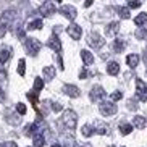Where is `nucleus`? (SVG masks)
Masks as SVG:
<instances>
[{
    "label": "nucleus",
    "instance_id": "nucleus-38",
    "mask_svg": "<svg viewBox=\"0 0 147 147\" xmlns=\"http://www.w3.org/2000/svg\"><path fill=\"white\" fill-rule=\"evenodd\" d=\"M87 78V71L86 69H81V73H79V79H86Z\"/></svg>",
    "mask_w": 147,
    "mask_h": 147
},
{
    "label": "nucleus",
    "instance_id": "nucleus-28",
    "mask_svg": "<svg viewBox=\"0 0 147 147\" xmlns=\"http://www.w3.org/2000/svg\"><path fill=\"white\" fill-rule=\"evenodd\" d=\"M42 87H44V81L40 78H36L34 79V92L39 94V91H42Z\"/></svg>",
    "mask_w": 147,
    "mask_h": 147
},
{
    "label": "nucleus",
    "instance_id": "nucleus-15",
    "mask_svg": "<svg viewBox=\"0 0 147 147\" xmlns=\"http://www.w3.org/2000/svg\"><path fill=\"white\" fill-rule=\"evenodd\" d=\"M81 58H82V61H84L86 66H89V65L94 63V55H92L89 50H81Z\"/></svg>",
    "mask_w": 147,
    "mask_h": 147
},
{
    "label": "nucleus",
    "instance_id": "nucleus-3",
    "mask_svg": "<svg viewBox=\"0 0 147 147\" xmlns=\"http://www.w3.org/2000/svg\"><path fill=\"white\" fill-rule=\"evenodd\" d=\"M24 47H26V52L29 53V55H37V52H39L40 47H42V44H40L37 39L32 37V39H26Z\"/></svg>",
    "mask_w": 147,
    "mask_h": 147
},
{
    "label": "nucleus",
    "instance_id": "nucleus-36",
    "mask_svg": "<svg viewBox=\"0 0 147 147\" xmlns=\"http://www.w3.org/2000/svg\"><path fill=\"white\" fill-rule=\"evenodd\" d=\"M0 147H18V146H16V142L10 141V142H2V144H0Z\"/></svg>",
    "mask_w": 147,
    "mask_h": 147
},
{
    "label": "nucleus",
    "instance_id": "nucleus-11",
    "mask_svg": "<svg viewBox=\"0 0 147 147\" xmlns=\"http://www.w3.org/2000/svg\"><path fill=\"white\" fill-rule=\"evenodd\" d=\"M63 91H65L66 95L73 97V99H76V97H79V95H81L79 89L76 86H73V84H65V86H63Z\"/></svg>",
    "mask_w": 147,
    "mask_h": 147
},
{
    "label": "nucleus",
    "instance_id": "nucleus-9",
    "mask_svg": "<svg viewBox=\"0 0 147 147\" xmlns=\"http://www.w3.org/2000/svg\"><path fill=\"white\" fill-rule=\"evenodd\" d=\"M40 15L42 16H50V15H53L57 11V5L53 3V2H45V3L40 7Z\"/></svg>",
    "mask_w": 147,
    "mask_h": 147
},
{
    "label": "nucleus",
    "instance_id": "nucleus-19",
    "mask_svg": "<svg viewBox=\"0 0 147 147\" xmlns=\"http://www.w3.org/2000/svg\"><path fill=\"white\" fill-rule=\"evenodd\" d=\"M44 76H45L47 81L53 79L55 78V68H53V66H45V68H44Z\"/></svg>",
    "mask_w": 147,
    "mask_h": 147
},
{
    "label": "nucleus",
    "instance_id": "nucleus-26",
    "mask_svg": "<svg viewBox=\"0 0 147 147\" xmlns=\"http://www.w3.org/2000/svg\"><path fill=\"white\" fill-rule=\"evenodd\" d=\"M42 28V21L40 20H34V21H29V24H28V29L32 31V29H40Z\"/></svg>",
    "mask_w": 147,
    "mask_h": 147
},
{
    "label": "nucleus",
    "instance_id": "nucleus-8",
    "mask_svg": "<svg viewBox=\"0 0 147 147\" xmlns=\"http://www.w3.org/2000/svg\"><path fill=\"white\" fill-rule=\"evenodd\" d=\"M105 95H107V94H105V91L102 89V87H100V86H94V87L91 89V94H89V97H91L92 102H100V100L104 99Z\"/></svg>",
    "mask_w": 147,
    "mask_h": 147
},
{
    "label": "nucleus",
    "instance_id": "nucleus-24",
    "mask_svg": "<svg viewBox=\"0 0 147 147\" xmlns=\"http://www.w3.org/2000/svg\"><path fill=\"white\" fill-rule=\"evenodd\" d=\"M131 131H133V125H128V123H121L120 125V133L123 134V136L129 134Z\"/></svg>",
    "mask_w": 147,
    "mask_h": 147
},
{
    "label": "nucleus",
    "instance_id": "nucleus-7",
    "mask_svg": "<svg viewBox=\"0 0 147 147\" xmlns=\"http://www.w3.org/2000/svg\"><path fill=\"white\" fill-rule=\"evenodd\" d=\"M60 13L63 15L65 18H68L69 21L76 20V16H78V13H76V8H74V7H71V5H63V7L60 8Z\"/></svg>",
    "mask_w": 147,
    "mask_h": 147
},
{
    "label": "nucleus",
    "instance_id": "nucleus-29",
    "mask_svg": "<svg viewBox=\"0 0 147 147\" xmlns=\"http://www.w3.org/2000/svg\"><path fill=\"white\" fill-rule=\"evenodd\" d=\"M28 99L31 100V102H32V105H34L36 108H37V94H36V92H28Z\"/></svg>",
    "mask_w": 147,
    "mask_h": 147
},
{
    "label": "nucleus",
    "instance_id": "nucleus-5",
    "mask_svg": "<svg viewBox=\"0 0 147 147\" xmlns=\"http://www.w3.org/2000/svg\"><path fill=\"white\" fill-rule=\"evenodd\" d=\"M99 110H100V113H102L104 117H112V115L117 113L118 108H117V105L112 104V102H104V104H100Z\"/></svg>",
    "mask_w": 147,
    "mask_h": 147
},
{
    "label": "nucleus",
    "instance_id": "nucleus-12",
    "mask_svg": "<svg viewBox=\"0 0 147 147\" xmlns=\"http://www.w3.org/2000/svg\"><path fill=\"white\" fill-rule=\"evenodd\" d=\"M47 47L53 49L55 52H60V50H61V42H60V39H58V37H57L55 34H53L52 37H50V39L47 40Z\"/></svg>",
    "mask_w": 147,
    "mask_h": 147
},
{
    "label": "nucleus",
    "instance_id": "nucleus-35",
    "mask_svg": "<svg viewBox=\"0 0 147 147\" xmlns=\"http://www.w3.org/2000/svg\"><path fill=\"white\" fill-rule=\"evenodd\" d=\"M52 110L55 113H58V112H61V110H63V105L58 104V102H55V104H52Z\"/></svg>",
    "mask_w": 147,
    "mask_h": 147
},
{
    "label": "nucleus",
    "instance_id": "nucleus-14",
    "mask_svg": "<svg viewBox=\"0 0 147 147\" xmlns=\"http://www.w3.org/2000/svg\"><path fill=\"white\" fill-rule=\"evenodd\" d=\"M118 31H120V23L113 21V23H110V24L105 28V34H107V36H115Z\"/></svg>",
    "mask_w": 147,
    "mask_h": 147
},
{
    "label": "nucleus",
    "instance_id": "nucleus-40",
    "mask_svg": "<svg viewBox=\"0 0 147 147\" xmlns=\"http://www.w3.org/2000/svg\"><path fill=\"white\" fill-rule=\"evenodd\" d=\"M16 34H18V37H24V31H23V29H18Z\"/></svg>",
    "mask_w": 147,
    "mask_h": 147
},
{
    "label": "nucleus",
    "instance_id": "nucleus-4",
    "mask_svg": "<svg viewBox=\"0 0 147 147\" xmlns=\"http://www.w3.org/2000/svg\"><path fill=\"white\" fill-rule=\"evenodd\" d=\"M136 94L141 102H147V84L142 79H136Z\"/></svg>",
    "mask_w": 147,
    "mask_h": 147
},
{
    "label": "nucleus",
    "instance_id": "nucleus-42",
    "mask_svg": "<svg viewBox=\"0 0 147 147\" xmlns=\"http://www.w3.org/2000/svg\"><path fill=\"white\" fill-rule=\"evenodd\" d=\"M144 61L147 63V47H146V50H144Z\"/></svg>",
    "mask_w": 147,
    "mask_h": 147
},
{
    "label": "nucleus",
    "instance_id": "nucleus-44",
    "mask_svg": "<svg viewBox=\"0 0 147 147\" xmlns=\"http://www.w3.org/2000/svg\"><path fill=\"white\" fill-rule=\"evenodd\" d=\"M113 147H115V146H113Z\"/></svg>",
    "mask_w": 147,
    "mask_h": 147
},
{
    "label": "nucleus",
    "instance_id": "nucleus-21",
    "mask_svg": "<svg viewBox=\"0 0 147 147\" xmlns=\"http://www.w3.org/2000/svg\"><path fill=\"white\" fill-rule=\"evenodd\" d=\"M144 23H147V13H141V15H138V16L134 18V24H136V26L142 28Z\"/></svg>",
    "mask_w": 147,
    "mask_h": 147
},
{
    "label": "nucleus",
    "instance_id": "nucleus-22",
    "mask_svg": "<svg viewBox=\"0 0 147 147\" xmlns=\"http://www.w3.org/2000/svg\"><path fill=\"white\" fill-rule=\"evenodd\" d=\"M125 45H126V44H125V40H123V39H117L115 42H113V50L120 53V52H123Z\"/></svg>",
    "mask_w": 147,
    "mask_h": 147
},
{
    "label": "nucleus",
    "instance_id": "nucleus-1",
    "mask_svg": "<svg viewBox=\"0 0 147 147\" xmlns=\"http://www.w3.org/2000/svg\"><path fill=\"white\" fill-rule=\"evenodd\" d=\"M15 18H16V11L15 10H7L2 16H0V37H3L7 29L10 28L11 21H13Z\"/></svg>",
    "mask_w": 147,
    "mask_h": 147
},
{
    "label": "nucleus",
    "instance_id": "nucleus-27",
    "mask_svg": "<svg viewBox=\"0 0 147 147\" xmlns=\"http://www.w3.org/2000/svg\"><path fill=\"white\" fill-rule=\"evenodd\" d=\"M18 73H20V76H24V73H26V61H24V58H21L18 61Z\"/></svg>",
    "mask_w": 147,
    "mask_h": 147
},
{
    "label": "nucleus",
    "instance_id": "nucleus-23",
    "mask_svg": "<svg viewBox=\"0 0 147 147\" xmlns=\"http://www.w3.org/2000/svg\"><path fill=\"white\" fill-rule=\"evenodd\" d=\"M117 11H118V15H120L123 20H128V18L131 16V15H129V8H126V7H118Z\"/></svg>",
    "mask_w": 147,
    "mask_h": 147
},
{
    "label": "nucleus",
    "instance_id": "nucleus-16",
    "mask_svg": "<svg viewBox=\"0 0 147 147\" xmlns=\"http://www.w3.org/2000/svg\"><path fill=\"white\" fill-rule=\"evenodd\" d=\"M146 125H147V121H146V118L144 117H134L133 118V126L136 128V129H144L146 128Z\"/></svg>",
    "mask_w": 147,
    "mask_h": 147
},
{
    "label": "nucleus",
    "instance_id": "nucleus-34",
    "mask_svg": "<svg viewBox=\"0 0 147 147\" xmlns=\"http://www.w3.org/2000/svg\"><path fill=\"white\" fill-rule=\"evenodd\" d=\"M121 97H123V92H120V91H117V92H113V94L110 95V99H112L113 102H115V100H120Z\"/></svg>",
    "mask_w": 147,
    "mask_h": 147
},
{
    "label": "nucleus",
    "instance_id": "nucleus-30",
    "mask_svg": "<svg viewBox=\"0 0 147 147\" xmlns=\"http://www.w3.org/2000/svg\"><path fill=\"white\" fill-rule=\"evenodd\" d=\"M65 147H79L78 142L74 141V138H66L65 139Z\"/></svg>",
    "mask_w": 147,
    "mask_h": 147
},
{
    "label": "nucleus",
    "instance_id": "nucleus-17",
    "mask_svg": "<svg viewBox=\"0 0 147 147\" xmlns=\"http://www.w3.org/2000/svg\"><path fill=\"white\" fill-rule=\"evenodd\" d=\"M126 63H128V66L129 68H136L139 63V55L138 53H131V55L126 57Z\"/></svg>",
    "mask_w": 147,
    "mask_h": 147
},
{
    "label": "nucleus",
    "instance_id": "nucleus-2",
    "mask_svg": "<svg viewBox=\"0 0 147 147\" xmlns=\"http://www.w3.org/2000/svg\"><path fill=\"white\" fill-rule=\"evenodd\" d=\"M61 121H63V125H65L68 129H74L76 125H78V117H76V113H74L73 110H65L63 117H61Z\"/></svg>",
    "mask_w": 147,
    "mask_h": 147
},
{
    "label": "nucleus",
    "instance_id": "nucleus-33",
    "mask_svg": "<svg viewBox=\"0 0 147 147\" xmlns=\"http://www.w3.org/2000/svg\"><path fill=\"white\" fill-rule=\"evenodd\" d=\"M16 112L20 113V115H26V105L20 102V104L16 105Z\"/></svg>",
    "mask_w": 147,
    "mask_h": 147
},
{
    "label": "nucleus",
    "instance_id": "nucleus-13",
    "mask_svg": "<svg viewBox=\"0 0 147 147\" xmlns=\"http://www.w3.org/2000/svg\"><path fill=\"white\" fill-rule=\"evenodd\" d=\"M11 57V49L10 47H2L0 49V63H7Z\"/></svg>",
    "mask_w": 147,
    "mask_h": 147
},
{
    "label": "nucleus",
    "instance_id": "nucleus-18",
    "mask_svg": "<svg viewBox=\"0 0 147 147\" xmlns=\"http://www.w3.org/2000/svg\"><path fill=\"white\" fill-rule=\"evenodd\" d=\"M107 73L112 74V76H117L120 73V65H118L117 61H110L107 65Z\"/></svg>",
    "mask_w": 147,
    "mask_h": 147
},
{
    "label": "nucleus",
    "instance_id": "nucleus-6",
    "mask_svg": "<svg viewBox=\"0 0 147 147\" xmlns=\"http://www.w3.org/2000/svg\"><path fill=\"white\" fill-rule=\"evenodd\" d=\"M87 44H89L91 47H94V49H100V47H104V45H105V39H102L99 34L92 32V34H89Z\"/></svg>",
    "mask_w": 147,
    "mask_h": 147
},
{
    "label": "nucleus",
    "instance_id": "nucleus-25",
    "mask_svg": "<svg viewBox=\"0 0 147 147\" xmlns=\"http://www.w3.org/2000/svg\"><path fill=\"white\" fill-rule=\"evenodd\" d=\"M95 133H99V134H107L108 133V126L107 125H102V123H97L94 128Z\"/></svg>",
    "mask_w": 147,
    "mask_h": 147
},
{
    "label": "nucleus",
    "instance_id": "nucleus-32",
    "mask_svg": "<svg viewBox=\"0 0 147 147\" xmlns=\"http://www.w3.org/2000/svg\"><path fill=\"white\" fill-rule=\"evenodd\" d=\"M42 146H44V136L39 134V136L34 138V147H42Z\"/></svg>",
    "mask_w": 147,
    "mask_h": 147
},
{
    "label": "nucleus",
    "instance_id": "nucleus-41",
    "mask_svg": "<svg viewBox=\"0 0 147 147\" xmlns=\"http://www.w3.org/2000/svg\"><path fill=\"white\" fill-rule=\"evenodd\" d=\"M3 99H5V94H3V89L0 87V102H3Z\"/></svg>",
    "mask_w": 147,
    "mask_h": 147
},
{
    "label": "nucleus",
    "instance_id": "nucleus-37",
    "mask_svg": "<svg viewBox=\"0 0 147 147\" xmlns=\"http://www.w3.org/2000/svg\"><path fill=\"white\" fill-rule=\"evenodd\" d=\"M128 7L129 8H139L141 7V2H128Z\"/></svg>",
    "mask_w": 147,
    "mask_h": 147
},
{
    "label": "nucleus",
    "instance_id": "nucleus-10",
    "mask_svg": "<svg viewBox=\"0 0 147 147\" xmlns=\"http://www.w3.org/2000/svg\"><path fill=\"white\" fill-rule=\"evenodd\" d=\"M66 32L69 34V37H71V39L78 40V39H81L82 29H81V26H79V24H74V23H73V24H69V26H68Z\"/></svg>",
    "mask_w": 147,
    "mask_h": 147
},
{
    "label": "nucleus",
    "instance_id": "nucleus-31",
    "mask_svg": "<svg viewBox=\"0 0 147 147\" xmlns=\"http://www.w3.org/2000/svg\"><path fill=\"white\" fill-rule=\"evenodd\" d=\"M136 37H138V39H146L147 37V28H141V29L136 32Z\"/></svg>",
    "mask_w": 147,
    "mask_h": 147
},
{
    "label": "nucleus",
    "instance_id": "nucleus-39",
    "mask_svg": "<svg viewBox=\"0 0 147 147\" xmlns=\"http://www.w3.org/2000/svg\"><path fill=\"white\" fill-rule=\"evenodd\" d=\"M5 78H7V73H5L2 68H0V79H5Z\"/></svg>",
    "mask_w": 147,
    "mask_h": 147
},
{
    "label": "nucleus",
    "instance_id": "nucleus-43",
    "mask_svg": "<svg viewBox=\"0 0 147 147\" xmlns=\"http://www.w3.org/2000/svg\"><path fill=\"white\" fill-rule=\"evenodd\" d=\"M52 147H61V146H60V144H53Z\"/></svg>",
    "mask_w": 147,
    "mask_h": 147
},
{
    "label": "nucleus",
    "instance_id": "nucleus-20",
    "mask_svg": "<svg viewBox=\"0 0 147 147\" xmlns=\"http://www.w3.org/2000/svg\"><path fill=\"white\" fill-rule=\"evenodd\" d=\"M81 134L84 136V138H91L92 134H95V131H94V128H92V126L84 125V126L81 128Z\"/></svg>",
    "mask_w": 147,
    "mask_h": 147
}]
</instances>
